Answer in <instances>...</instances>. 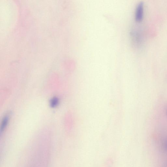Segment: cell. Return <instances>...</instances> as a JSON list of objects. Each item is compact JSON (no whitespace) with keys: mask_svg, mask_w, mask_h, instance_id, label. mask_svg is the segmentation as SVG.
Returning a JSON list of instances; mask_svg holds the SVG:
<instances>
[{"mask_svg":"<svg viewBox=\"0 0 167 167\" xmlns=\"http://www.w3.org/2000/svg\"><path fill=\"white\" fill-rule=\"evenodd\" d=\"M144 14V4L143 2L139 3L137 5L135 12V18L136 21H141L143 19Z\"/></svg>","mask_w":167,"mask_h":167,"instance_id":"cell-1","label":"cell"},{"mask_svg":"<svg viewBox=\"0 0 167 167\" xmlns=\"http://www.w3.org/2000/svg\"><path fill=\"white\" fill-rule=\"evenodd\" d=\"M9 120V117L8 116H6L5 117L3 118L2 121V122L1 131H4L6 127Z\"/></svg>","mask_w":167,"mask_h":167,"instance_id":"cell-2","label":"cell"},{"mask_svg":"<svg viewBox=\"0 0 167 167\" xmlns=\"http://www.w3.org/2000/svg\"><path fill=\"white\" fill-rule=\"evenodd\" d=\"M59 100L57 98L54 97L51 100L50 105L52 108H54L58 105Z\"/></svg>","mask_w":167,"mask_h":167,"instance_id":"cell-3","label":"cell"}]
</instances>
